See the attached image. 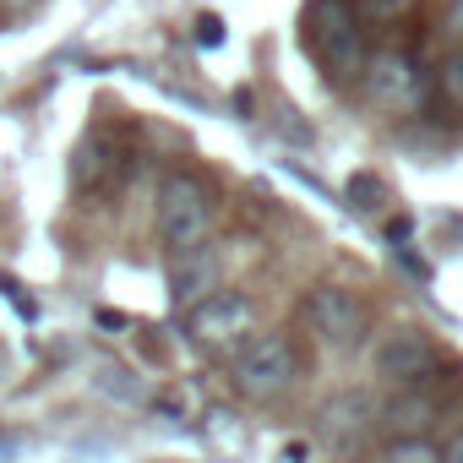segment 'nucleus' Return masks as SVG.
<instances>
[{
	"label": "nucleus",
	"instance_id": "nucleus-3",
	"mask_svg": "<svg viewBox=\"0 0 463 463\" xmlns=\"http://www.w3.org/2000/svg\"><path fill=\"white\" fill-rule=\"evenodd\" d=\"M229 382H235L246 398H257V403H273V398L295 392L300 354H295V344L284 333H257V338H246L235 354H229Z\"/></svg>",
	"mask_w": 463,
	"mask_h": 463
},
{
	"label": "nucleus",
	"instance_id": "nucleus-17",
	"mask_svg": "<svg viewBox=\"0 0 463 463\" xmlns=\"http://www.w3.org/2000/svg\"><path fill=\"white\" fill-rule=\"evenodd\" d=\"M33 6H44V0H0V17H23Z\"/></svg>",
	"mask_w": 463,
	"mask_h": 463
},
{
	"label": "nucleus",
	"instance_id": "nucleus-11",
	"mask_svg": "<svg viewBox=\"0 0 463 463\" xmlns=\"http://www.w3.org/2000/svg\"><path fill=\"white\" fill-rule=\"evenodd\" d=\"M109 175H115V147H109L104 137H93V142H82V147H77V164H71V180H77L82 191H88V185L99 191V185H104Z\"/></svg>",
	"mask_w": 463,
	"mask_h": 463
},
{
	"label": "nucleus",
	"instance_id": "nucleus-7",
	"mask_svg": "<svg viewBox=\"0 0 463 463\" xmlns=\"http://www.w3.org/2000/svg\"><path fill=\"white\" fill-rule=\"evenodd\" d=\"M306 322L327 349H354L365 338V306L344 284H317L306 295Z\"/></svg>",
	"mask_w": 463,
	"mask_h": 463
},
{
	"label": "nucleus",
	"instance_id": "nucleus-15",
	"mask_svg": "<svg viewBox=\"0 0 463 463\" xmlns=\"http://www.w3.org/2000/svg\"><path fill=\"white\" fill-rule=\"evenodd\" d=\"M441 33L452 39V50L463 44V0H447V17H441Z\"/></svg>",
	"mask_w": 463,
	"mask_h": 463
},
{
	"label": "nucleus",
	"instance_id": "nucleus-14",
	"mask_svg": "<svg viewBox=\"0 0 463 463\" xmlns=\"http://www.w3.org/2000/svg\"><path fill=\"white\" fill-rule=\"evenodd\" d=\"M382 463H441V458H436V441H425V436H403V441H392V447L382 452Z\"/></svg>",
	"mask_w": 463,
	"mask_h": 463
},
{
	"label": "nucleus",
	"instance_id": "nucleus-6",
	"mask_svg": "<svg viewBox=\"0 0 463 463\" xmlns=\"http://www.w3.org/2000/svg\"><path fill=\"white\" fill-rule=\"evenodd\" d=\"M371 365H376L382 382H392L398 392H409V387H430L441 354H436V344H430L420 327H392V333H382V344L371 349Z\"/></svg>",
	"mask_w": 463,
	"mask_h": 463
},
{
	"label": "nucleus",
	"instance_id": "nucleus-5",
	"mask_svg": "<svg viewBox=\"0 0 463 463\" xmlns=\"http://www.w3.org/2000/svg\"><path fill=\"white\" fill-rule=\"evenodd\" d=\"M360 93L376 109L403 115V109H414L425 99V71H420V61L409 50H371V61L360 71Z\"/></svg>",
	"mask_w": 463,
	"mask_h": 463
},
{
	"label": "nucleus",
	"instance_id": "nucleus-2",
	"mask_svg": "<svg viewBox=\"0 0 463 463\" xmlns=\"http://www.w3.org/2000/svg\"><path fill=\"white\" fill-rule=\"evenodd\" d=\"M213 223H218V196L202 175L191 169H175L164 175L158 185V202H153V229L169 257H185L196 246H213Z\"/></svg>",
	"mask_w": 463,
	"mask_h": 463
},
{
	"label": "nucleus",
	"instance_id": "nucleus-16",
	"mask_svg": "<svg viewBox=\"0 0 463 463\" xmlns=\"http://www.w3.org/2000/svg\"><path fill=\"white\" fill-rule=\"evenodd\" d=\"M436 458H441V463H463V425H452V430L441 436V447H436Z\"/></svg>",
	"mask_w": 463,
	"mask_h": 463
},
{
	"label": "nucleus",
	"instance_id": "nucleus-1",
	"mask_svg": "<svg viewBox=\"0 0 463 463\" xmlns=\"http://www.w3.org/2000/svg\"><path fill=\"white\" fill-rule=\"evenodd\" d=\"M300 28H306V55L322 66V77L333 88L360 82L371 50H365V23L354 17L349 0H306Z\"/></svg>",
	"mask_w": 463,
	"mask_h": 463
},
{
	"label": "nucleus",
	"instance_id": "nucleus-18",
	"mask_svg": "<svg viewBox=\"0 0 463 463\" xmlns=\"http://www.w3.org/2000/svg\"><path fill=\"white\" fill-rule=\"evenodd\" d=\"M196 28H202V33H196V39H202V44H218V17H202V23H196Z\"/></svg>",
	"mask_w": 463,
	"mask_h": 463
},
{
	"label": "nucleus",
	"instance_id": "nucleus-12",
	"mask_svg": "<svg viewBox=\"0 0 463 463\" xmlns=\"http://www.w3.org/2000/svg\"><path fill=\"white\" fill-rule=\"evenodd\" d=\"M349 6H354V17H360V23L387 28V23H403V17L420 6V0H349Z\"/></svg>",
	"mask_w": 463,
	"mask_h": 463
},
{
	"label": "nucleus",
	"instance_id": "nucleus-8",
	"mask_svg": "<svg viewBox=\"0 0 463 463\" xmlns=\"http://www.w3.org/2000/svg\"><path fill=\"white\" fill-rule=\"evenodd\" d=\"M223 279V262H218V246H196L185 257H169V300L180 311H191L196 300H207Z\"/></svg>",
	"mask_w": 463,
	"mask_h": 463
},
{
	"label": "nucleus",
	"instance_id": "nucleus-10",
	"mask_svg": "<svg viewBox=\"0 0 463 463\" xmlns=\"http://www.w3.org/2000/svg\"><path fill=\"white\" fill-rule=\"evenodd\" d=\"M371 425V398L365 392H338L327 409H322V436L327 441H349Z\"/></svg>",
	"mask_w": 463,
	"mask_h": 463
},
{
	"label": "nucleus",
	"instance_id": "nucleus-4",
	"mask_svg": "<svg viewBox=\"0 0 463 463\" xmlns=\"http://www.w3.org/2000/svg\"><path fill=\"white\" fill-rule=\"evenodd\" d=\"M185 333L207 349H241L246 338H257V306L241 289H213L185 311Z\"/></svg>",
	"mask_w": 463,
	"mask_h": 463
},
{
	"label": "nucleus",
	"instance_id": "nucleus-13",
	"mask_svg": "<svg viewBox=\"0 0 463 463\" xmlns=\"http://www.w3.org/2000/svg\"><path fill=\"white\" fill-rule=\"evenodd\" d=\"M436 88H441V99L463 115V44L441 55V66H436Z\"/></svg>",
	"mask_w": 463,
	"mask_h": 463
},
{
	"label": "nucleus",
	"instance_id": "nucleus-9",
	"mask_svg": "<svg viewBox=\"0 0 463 463\" xmlns=\"http://www.w3.org/2000/svg\"><path fill=\"white\" fill-rule=\"evenodd\" d=\"M436 420H441V403H436L430 387H409V392H398V398L387 403V425H392V430L420 436V430H430Z\"/></svg>",
	"mask_w": 463,
	"mask_h": 463
}]
</instances>
